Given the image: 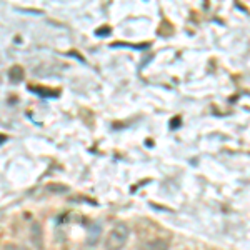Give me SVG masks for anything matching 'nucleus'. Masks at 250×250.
<instances>
[{
    "instance_id": "2",
    "label": "nucleus",
    "mask_w": 250,
    "mask_h": 250,
    "mask_svg": "<svg viewBox=\"0 0 250 250\" xmlns=\"http://www.w3.org/2000/svg\"><path fill=\"white\" fill-rule=\"evenodd\" d=\"M139 250H168V242L164 240V239L145 242V244L140 245Z\"/></svg>"
},
{
    "instance_id": "3",
    "label": "nucleus",
    "mask_w": 250,
    "mask_h": 250,
    "mask_svg": "<svg viewBox=\"0 0 250 250\" xmlns=\"http://www.w3.org/2000/svg\"><path fill=\"white\" fill-rule=\"evenodd\" d=\"M30 237H32V244L37 249H42V229L39 224H34L30 229Z\"/></svg>"
},
{
    "instance_id": "5",
    "label": "nucleus",
    "mask_w": 250,
    "mask_h": 250,
    "mask_svg": "<svg viewBox=\"0 0 250 250\" xmlns=\"http://www.w3.org/2000/svg\"><path fill=\"white\" fill-rule=\"evenodd\" d=\"M3 250H20L17 245H12V244H9V245H5V247H3Z\"/></svg>"
},
{
    "instance_id": "1",
    "label": "nucleus",
    "mask_w": 250,
    "mask_h": 250,
    "mask_svg": "<svg viewBox=\"0 0 250 250\" xmlns=\"http://www.w3.org/2000/svg\"><path fill=\"white\" fill-rule=\"evenodd\" d=\"M128 235H130L128 225L125 222H117L114 229L108 232L105 242H104L105 250H122L125 247V244H127Z\"/></svg>"
},
{
    "instance_id": "4",
    "label": "nucleus",
    "mask_w": 250,
    "mask_h": 250,
    "mask_svg": "<svg viewBox=\"0 0 250 250\" xmlns=\"http://www.w3.org/2000/svg\"><path fill=\"white\" fill-rule=\"evenodd\" d=\"M7 77H9V80L12 83H19L20 80L23 79V68L19 67V65H14L9 70V74H7Z\"/></svg>"
}]
</instances>
